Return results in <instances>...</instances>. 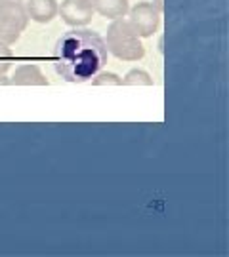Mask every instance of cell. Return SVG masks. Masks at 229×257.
Returning <instances> with one entry per match:
<instances>
[{
    "mask_svg": "<svg viewBox=\"0 0 229 257\" xmlns=\"http://www.w3.org/2000/svg\"><path fill=\"white\" fill-rule=\"evenodd\" d=\"M8 84H12L10 82V78H6L4 74H0V86H8Z\"/></svg>",
    "mask_w": 229,
    "mask_h": 257,
    "instance_id": "cell-13",
    "label": "cell"
},
{
    "mask_svg": "<svg viewBox=\"0 0 229 257\" xmlns=\"http://www.w3.org/2000/svg\"><path fill=\"white\" fill-rule=\"evenodd\" d=\"M92 84L94 86H120L122 78L115 73H107V71H100L92 76Z\"/></svg>",
    "mask_w": 229,
    "mask_h": 257,
    "instance_id": "cell-10",
    "label": "cell"
},
{
    "mask_svg": "<svg viewBox=\"0 0 229 257\" xmlns=\"http://www.w3.org/2000/svg\"><path fill=\"white\" fill-rule=\"evenodd\" d=\"M128 21L134 27L139 38H149L157 33V29L161 25V16L155 10L151 2H137L136 6L128 10Z\"/></svg>",
    "mask_w": 229,
    "mask_h": 257,
    "instance_id": "cell-4",
    "label": "cell"
},
{
    "mask_svg": "<svg viewBox=\"0 0 229 257\" xmlns=\"http://www.w3.org/2000/svg\"><path fill=\"white\" fill-rule=\"evenodd\" d=\"M92 4H94L96 14L111 19V21L119 18H126L130 10L128 0H92Z\"/></svg>",
    "mask_w": 229,
    "mask_h": 257,
    "instance_id": "cell-8",
    "label": "cell"
},
{
    "mask_svg": "<svg viewBox=\"0 0 229 257\" xmlns=\"http://www.w3.org/2000/svg\"><path fill=\"white\" fill-rule=\"evenodd\" d=\"M19 2H21V0H19Z\"/></svg>",
    "mask_w": 229,
    "mask_h": 257,
    "instance_id": "cell-14",
    "label": "cell"
},
{
    "mask_svg": "<svg viewBox=\"0 0 229 257\" xmlns=\"http://www.w3.org/2000/svg\"><path fill=\"white\" fill-rule=\"evenodd\" d=\"M103 40H105L107 52L120 61H139L145 55L141 38L137 37V33L126 18L113 19L107 27V37Z\"/></svg>",
    "mask_w": 229,
    "mask_h": 257,
    "instance_id": "cell-2",
    "label": "cell"
},
{
    "mask_svg": "<svg viewBox=\"0 0 229 257\" xmlns=\"http://www.w3.org/2000/svg\"><path fill=\"white\" fill-rule=\"evenodd\" d=\"M0 2H2V0H0Z\"/></svg>",
    "mask_w": 229,
    "mask_h": 257,
    "instance_id": "cell-15",
    "label": "cell"
},
{
    "mask_svg": "<svg viewBox=\"0 0 229 257\" xmlns=\"http://www.w3.org/2000/svg\"><path fill=\"white\" fill-rule=\"evenodd\" d=\"M151 4L155 6L159 14H165V0H151Z\"/></svg>",
    "mask_w": 229,
    "mask_h": 257,
    "instance_id": "cell-12",
    "label": "cell"
},
{
    "mask_svg": "<svg viewBox=\"0 0 229 257\" xmlns=\"http://www.w3.org/2000/svg\"><path fill=\"white\" fill-rule=\"evenodd\" d=\"M12 63H14V52H12V48L6 42H0V74L8 73Z\"/></svg>",
    "mask_w": 229,
    "mask_h": 257,
    "instance_id": "cell-11",
    "label": "cell"
},
{
    "mask_svg": "<svg viewBox=\"0 0 229 257\" xmlns=\"http://www.w3.org/2000/svg\"><path fill=\"white\" fill-rule=\"evenodd\" d=\"M57 0H27L25 12L37 23H50L57 18Z\"/></svg>",
    "mask_w": 229,
    "mask_h": 257,
    "instance_id": "cell-6",
    "label": "cell"
},
{
    "mask_svg": "<svg viewBox=\"0 0 229 257\" xmlns=\"http://www.w3.org/2000/svg\"><path fill=\"white\" fill-rule=\"evenodd\" d=\"M94 4L92 0H63L57 6V16H61L69 27H86L94 19Z\"/></svg>",
    "mask_w": 229,
    "mask_h": 257,
    "instance_id": "cell-5",
    "label": "cell"
},
{
    "mask_svg": "<svg viewBox=\"0 0 229 257\" xmlns=\"http://www.w3.org/2000/svg\"><path fill=\"white\" fill-rule=\"evenodd\" d=\"M29 16L25 6L19 0H2L0 2V42L16 44L21 33L27 29Z\"/></svg>",
    "mask_w": 229,
    "mask_h": 257,
    "instance_id": "cell-3",
    "label": "cell"
},
{
    "mask_svg": "<svg viewBox=\"0 0 229 257\" xmlns=\"http://www.w3.org/2000/svg\"><path fill=\"white\" fill-rule=\"evenodd\" d=\"M105 40L92 29L73 27L57 38L54 48V69L65 82L83 84L92 80L107 63Z\"/></svg>",
    "mask_w": 229,
    "mask_h": 257,
    "instance_id": "cell-1",
    "label": "cell"
},
{
    "mask_svg": "<svg viewBox=\"0 0 229 257\" xmlns=\"http://www.w3.org/2000/svg\"><path fill=\"white\" fill-rule=\"evenodd\" d=\"M122 84L124 86H153V78L143 69H130L122 76Z\"/></svg>",
    "mask_w": 229,
    "mask_h": 257,
    "instance_id": "cell-9",
    "label": "cell"
},
{
    "mask_svg": "<svg viewBox=\"0 0 229 257\" xmlns=\"http://www.w3.org/2000/svg\"><path fill=\"white\" fill-rule=\"evenodd\" d=\"M10 82L14 84V86H48L44 73L40 71L38 65L33 63L19 65L18 69H16V73H14V76L10 78Z\"/></svg>",
    "mask_w": 229,
    "mask_h": 257,
    "instance_id": "cell-7",
    "label": "cell"
}]
</instances>
